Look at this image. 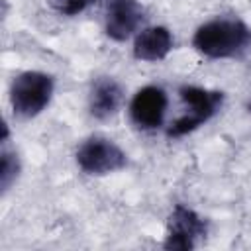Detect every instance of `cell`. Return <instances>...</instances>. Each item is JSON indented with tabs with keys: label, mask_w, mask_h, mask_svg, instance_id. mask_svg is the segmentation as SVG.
<instances>
[{
	"label": "cell",
	"mask_w": 251,
	"mask_h": 251,
	"mask_svg": "<svg viewBox=\"0 0 251 251\" xmlns=\"http://www.w3.org/2000/svg\"><path fill=\"white\" fill-rule=\"evenodd\" d=\"M192 47L206 59H241L251 51V27L239 18H214L196 27Z\"/></svg>",
	"instance_id": "obj_1"
},
{
	"label": "cell",
	"mask_w": 251,
	"mask_h": 251,
	"mask_svg": "<svg viewBox=\"0 0 251 251\" xmlns=\"http://www.w3.org/2000/svg\"><path fill=\"white\" fill-rule=\"evenodd\" d=\"M178 98L184 106V112L173 120L167 127V137L169 139H180L204 124H208L224 106L226 94L222 90L214 88H204L196 84H182L178 86Z\"/></svg>",
	"instance_id": "obj_2"
},
{
	"label": "cell",
	"mask_w": 251,
	"mask_h": 251,
	"mask_svg": "<svg viewBox=\"0 0 251 251\" xmlns=\"http://www.w3.org/2000/svg\"><path fill=\"white\" fill-rule=\"evenodd\" d=\"M55 78L43 71H24L10 84V108L16 118L31 120L39 116L51 102Z\"/></svg>",
	"instance_id": "obj_3"
},
{
	"label": "cell",
	"mask_w": 251,
	"mask_h": 251,
	"mask_svg": "<svg viewBox=\"0 0 251 251\" xmlns=\"http://www.w3.org/2000/svg\"><path fill=\"white\" fill-rule=\"evenodd\" d=\"M78 169L88 176H106L127 165V153L110 137L90 135L80 141L75 153Z\"/></svg>",
	"instance_id": "obj_4"
},
{
	"label": "cell",
	"mask_w": 251,
	"mask_h": 251,
	"mask_svg": "<svg viewBox=\"0 0 251 251\" xmlns=\"http://www.w3.org/2000/svg\"><path fill=\"white\" fill-rule=\"evenodd\" d=\"M206 235H208V222L190 206L175 204L167 220L163 249L192 251Z\"/></svg>",
	"instance_id": "obj_5"
},
{
	"label": "cell",
	"mask_w": 251,
	"mask_h": 251,
	"mask_svg": "<svg viewBox=\"0 0 251 251\" xmlns=\"http://www.w3.org/2000/svg\"><path fill=\"white\" fill-rule=\"evenodd\" d=\"M169 110V94L157 84L141 86L129 100L127 116L133 127L141 131H153L163 127Z\"/></svg>",
	"instance_id": "obj_6"
},
{
	"label": "cell",
	"mask_w": 251,
	"mask_h": 251,
	"mask_svg": "<svg viewBox=\"0 0 251 251\" xmlns=\"http://www.w3.org/2000/svg\"><path fill=\"white\" fill-rule=\"evenodd\" d=\"M145 22V8L137 0H108L104 12V31L116 41L124 43L135 37Z\"/></svg>",
	"instance_id": "obj_7"
},
{
	"label": "cell",
	"mask_w": 251,
	"mask_h": 251,
	"mask_svg": "<svg viewBox=\"0 0 251 251\" xmlns=\"http://www.w3.org/2000/svg\"><path fill=\"white\" fill-rule=\"evenodd\" d=\"M126 102V90L114 76H98L92 80L88 90V114L106 122L112 120Z\"/></svg>",
	"instance_id": "obj_8"
},
{
	"label": "cell",
	"mask_w": 251,
	"mask_h": 251,
	"mask_svg": "<svg viewBox=\"0 0 251 251\" xmlns=\"http://www.w3.org/2000/svg\"><path fill=\"white\" fill-rule=\"evenodd\" d=\"M175 47V37L165 25H147L137 31L133 37L131 53L137 61L143 63H159L169 57Z\"/></svg>",
	"instance_id": "obj_9"
},
{
	"label": "cell",
	"mask_w": 251,
	"mask_h": 251,
	"mask_svg": "<svg viewBox=\"0 0 251 251\" xmlns=\"http://www.w3.org/2000/svg\"><path fill=\"white\" fill-rule=\"evenodd\" d=\"M2 145L4 147H2V155H0V188H2V194H6L12 188V184L18 180L22 163L14 149H8L6 143H2Z\"/></svg>",
	"instance_id": "obj_10"
},
{
	"label": "cell",
	"mask_w": 251,
	"mask_h": 251,
	"mask_svg": "<svg viewBox=\"0 0 251 251\" xmlns=\"http://www.w3.org/2000/svg\"><path fill=\"white\" fill-rule=\"evenodd\" d=\"M96 2L98 0H47V4L61 16H78Z\"/></svg>",
	"instance_id": "obj_11"
},
{
	"label": "cell",
	"mask_w": 251,
	"mask_h": 251,
	"mask_svg": "<svg viewBox=\"0 0 251 251\" xmlns=\"http://www.w3.org/2000/svg\"><path fill=\"white\" fill-rule=\"evenodd\" d=\"M247 112H249V114H251V100H249V102H247Z\"/></svg>",
	"instance_id": "obj_12"
}]
</instances>
